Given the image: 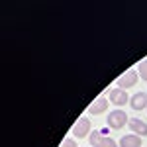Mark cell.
I'll return each instance as SVG.
<instances>
[{
  "mask_svg": "<svg viewBox=\"0 0 147 147\" xmlns=\"http://www.w3.org/2000/svg\"><path fill=\"white\" fill-rule=\"evenodd\" d=\"M127 122H129V118H127V114H125L122 108L112 110V112L108 114V118H106V124H108L110 129H122Z\"/></svg>",
  "mask_w": 147,
  "mask_h": 147,
  "instance_id": "cell-1",
  "label": "cell"
},
{
  "mask_svg": "<svg viewBox=\"0 0 147 147\" xmlns=\"http://www.w3.org/2000/svg\"><path fill=\"white\" fill-rule=\"evenodd\" d=\"M90 131H92V129H90V120H88L86 116H80L79 120L75 122L73 129H71V134H73V137H75V139L90 136Z\"/></svg>",
  "mask_w": 147,
  "mask_h": 147,
  "instance_id": "cell-2",
  "label": "cell"
},
{
  "mask_svg": "<svg viewBox=\"0 0 147 147\" xmlns=\"http://www.w3.org/2000/svg\"><path fill=\"white\" fill-rule=\"evenodd\" d=\"M136 82H137V71H136V69H129V71H125L124 75H122L120 79L116 80L118 88H122V90H127V88L136 86Z\"/></svg>",
  "mask_w": 147,
  "mask_h": 147,
  "instance_id": "cell-3",
  "label": "cell"
},
{
  "mask_svg": "<svg viewBox=\"0 0 147 147\" xmlns=\"http://www.w3.org/2000/svg\"><path fill=\"white\" fill-rule=\"evenodd\" d=\"M129 98H131V96L127 94V90H122V88H118V86L112 88L110 94H108V100L112 102L114 106H125V104L129 102Z\"/></svg>",
  "mask_w": 147,
  "mask_h": 147,
  "instance_id": "cell-4",
  "label": "cell"
},
{
  "mask_svg": "<svg viewBox=\"0 0 147 147\" xmlns=\"http://www.w3.org/2000/svg\"><path fill=\"white\" fill-rule=\"evenodd\" d=\"M108 98L106 96H96L94 100L90 102V106H88V114L90 116H98V114H104L106 112V108H108Z\"/></svg>",
  "mask_w": 147,
  "mask_h": 147,
  "instance_id": "cell-5",
  "label": "cell"
},
{
  "mask_svg": "<svg viewBox=\"0 0 147 147\" xmlns=\"http://www.w3.org/2000/svg\"><path fill=\"white\" fill-rule=\"evenodd\" d=\"M127 125H129L131 134H136V136H139V137L147 136V124L143 122V120H139V118H129Z\"/></svg>",
  "mask_w": 147,
  "mask_h": 147,
  "instance_id": "cell-6",
  "label": "cell"
},
{
  "mask_svg": "<svg viewBox=\"0 0 147 147\" xmlns=\"http://www.w3.org/2000/svg\"><path fill=\"white\" fill-rule=\"evenodd\" d=\"M129 106L134 110H147V92H136L131 98H129Z\"/></svg>",
  "mask_w": 147,
  "mask_h": 147,
  "instance_id": "cell-7",
  "label": "cell"
},
{
  "mask_svg": "<svg viewBox=\"0 0 147 147\" xmlns=\"http://www.w3.org/2000/svg\"><path fill=\"white\" fill-rule=\"evenodd\" d=\"M120 147H141V137L136 136V134H127L120 139Z\"/></svg>",
  "mask_w": 147,
  "mask_h": 147,
  "instance_id": "cell-8",
  "label": "cell"
},
{
  "mask_svg": "<svg viewBox=\"0 0 147 147\" xmlns=\"http://www.w3.org/2000/svg\"><path fill=\"white\" fill-rule=\"evenodd\" d=\"M88 139H90V147H102V143H104L106 136H104L102 131H98V129H92Z\"/></svg>",
  "mask_w": 147,
  "mask_h": 147,
  "instance_id": "cell-9",
  "label": "cell"
},
{
  "mask_svg": "<svg viewBox=\"0 0 147 147\" xmlns=\"http://www.w3.org/2000/svg\"><path fill=\"white\" fill-rule=\"evenodd\" d=\"M137 75L143 80H147V59H143V61L137 65Z\"/></svg>",
  "mask_w": 147,
  "mask_h": 147,
  "instance_id": "cell-10",
  "label": "cell"
},
{
  "mask_svg": "<svg viewBox=\"0 0 147 147\" xmlns=\"http://www.w3.org/2000/svg\"><path fill=\"white\" fill-rule=\"evenodd\" d=\"M59 147H79V145H77V139L75 137H67V139H63V143Z\"/></svg>",
  "mask_w": 147,
  "mask_h": 147,
  "instance_id": "cell-11",
  "label": "cell"
},
{
  "mask_svg": "<svg viewBox=\"0 0 147 147\" xmlns=\"http://www.w3.org/2000/svg\"><path fill=\"white\" fill-rule=\"evenodd\" d=\"M102 147H120V145H118V143L114 141L112 137H108V136H106V139H104V143H102Z\"/></svg>",
  "mask_w": 147,
  "mask_h": 147,
  "instance_id": "cell-12",
  "label": "cell"
}]
</instances>
